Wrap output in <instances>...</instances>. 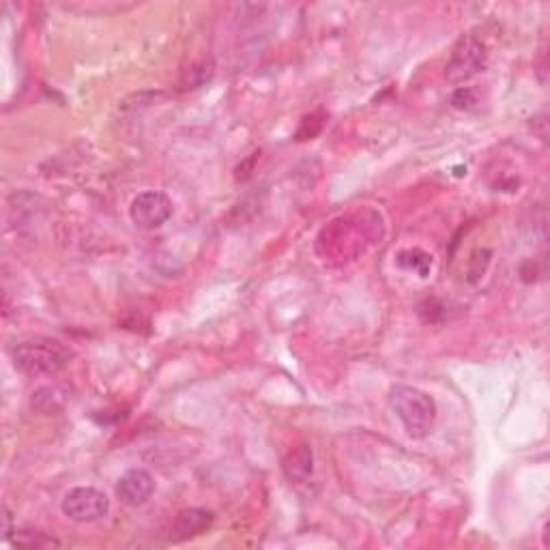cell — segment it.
<instances>
[{
    "label": "cell",
    "mask_w": 550,
    "mask_h": 550,
    "mask_svg": "<svg viewBox=\"0 0 550 550\" xmlns=\"http://www.w3.org/2000/svg\"><path fill=\"white\" fill-rule=\"evenodd\" d=\"M71 359V351L59 340L35 338L13 349V364L24 374L50 376L61 372Z\"/></svg>",
    "instance_id": "cell-3"
},
{
    "label": "cell",
    "mask_w": 550,
    "mask_h": 550,
    "mask_svg": "<svg viewBox=\"0 0 550 550\" xmlns=\"http://www.w3.org/2000/svg\"><path fill=\"white\" fill-rule=\"evenodd\" d=\"M282 469L288 480L295 484L308 482L312 473H314V452L310 445H297L293 452H288V456L282 460Z\"/></svg>",
    "instance_id": "cell-9"
},
{
    "label": "cell",
    "mask_w": 550,
    "mask_h": 550,
    "mask_svg": "<svg viewBox=\"0 0 550 550\" xmlns=\"http://www.w3.org/2000/svg\"><path fill=\"white\" fill-rule=\"evenodd\" d=\"M172 213H175V205H172L170 196L155 190L138 194L132 200V207H129V217L142 230H155L164 226Z\"/></svg>",
    "instance_id": "cell-6"
},
{
    "label": "cell",
    "mask_w": 550,
    "mask_h": 550,
    "mask_svg": "<svg viewBox=\"0 0 550 550\" xmlns=\"http://www.w3.org/2000/svg\"><path fill=\"white\" fill-rule=\"evenodd\" d=\"M155 492V480L149 471L144 469H132L127 471L119 484H117V495L125 505H132V508H138V505H144Z\"/></svg>",
    "instance_id": "cell-7"
},
{
    "label": "cell",
    "mask_w": 550,
    "mask_h": 550,
    "mask_svg": "<svg viewBox=\"0 0 550 550\" xmlns=\"http://www.w3.org/2000/svg\"><path fill=\"white\" fill-rule=\"evenodd\" d=\"M213 520H215V516L209 510H202V508L183 510L175 518V525H172L170 538L175 542H185V540L198 538V535L207 533L211 529Z\"/></svg>",
    "instance_id": "cell-8"
},
{
    "label": "cell",
    "mask_w": 550,
    "mask_h": 550,
    "mask_svg": "<svg viewBox=\"0 0 550 550\" xmlns=\"http://www.w3.org/2000/svg\"><path fill=\"white\" fill-rule=\"evenodd\" d=\"M63 512L76 523H95L110 512V499L104 490L93 486L71 488L63 499Z\"/></svg>",
    "instance_id": "cell-5"
},
{
    "label": "cell",
    "mask_w": 550,
    "mask_h": 550,
    "mask_svg": "<svg viewBox=\"0 0 550 550\" xmlns=\"http://www.w3.org/2000/svg\"><path fill=\"white\" fill-rule=\"evenodd\" d=\"M477 104L475 101V93L471 89H458L454 95H452V106L458 108V110H469Z\"/></svg>",
    "instance_id": "cell-12"
},
{
    "label": "cell",
    "mask_w": 550,
    "mask_h": 550,
    "mask_svg": "<svg viewBox=\"0 0 550 550\" xmlns=\"http://www.w3.org/2000/svg\"><path fill=\"white\" fill-rule=\"evenodd\" d=\"M402 254L407 256V258H411V260L398 258V265L404 267V269H413V271H417L419 275H422V278H426L428 267L432 265V256H428V254L422 252V250H404Z\"/></svg>",
    "instance_id": "cell-11"
},
{
    "label": "cell",
    "mask_w": 550,
    "mask_h": 550,
    "mask_svg": "<svg viewBox=\"0 0 550 550\" xmlns=\"http://www.w3.org/2000/svg\"><path fill=\"white\" fill-rule=\"evenodd\" d=\"M486 46L473 35H465L452 50L450 61L445 67V78L452 84L469 82L471 78L480 76L486 69Z\"/></svg>",
    "instance_id": "cell-4"
},
{
    "label": "cell",
    "mask_w": 550,
    "mask_h": 550,
    "mask_svg": "<svg viewBox=\"0 0 550 550\" xmlns=\"http://www.w3.org/2000/svg\"><path fill=\"white\" fill-rule=\"evenodd\" d=\"M16 540H13V544L16 546H22V548H50V546H61V542L52 538V535L48 533H41V531H16Z\"/></svg>",
    "instance_id": "cell-10"
},
{
    "label": "cell",
    "mask_w": 550,
    "mask_h": 550,
    "mask_svg": "<svg viewBox=\"0 0 550 550\" xmlns=\"http://www.w3.org/2000/svg\"><path fill=\"white\" fill-rule=\"evenodd\" d=\"M385 237L383 215L361 207L334 217L316 237V256L327 265H342L366 254Z\"/></svg>",
    "instance_id": "cell-1"
},
{
    "label": "cell",
    "mask_w": 550,
    "mask_h": 550,
    "mask_svg": "<svg viewBox=\"0 0 550 550\" xmlns=\"http://www.w3.org/2000/svg\"><path fill=\"white\" fill-rule=\"evenodd\" d=\"M389 407L402 422L411 437L424 439L437 424V402L426 392L409 385H396L389 392Z\"/></svg>",
    "instance_id": "cell-2"
}]
</instances>
